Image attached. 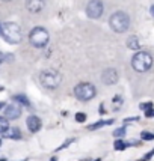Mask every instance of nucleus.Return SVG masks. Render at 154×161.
Listing matches in <instances>:
<instances>
[{
    "label": "nucleus",
    "instance_id": "1",
    "mask_svg": "<svg viewBox=\"0 0 154 161\" xmlns=\"http://www.w3.org/2000/svg\"><path fill=\"white\" fill-rule=\"evenodd\" d=\"M109 24H110V27H112L113 32L122 33V32H125V30L129 29V26H130V17L122 11L115 12V14L110 17Z\"/></svg>",
    "mask_w": 154,
    "mask_h": 161
},
{
    "label": "nucleus",
    "instance_id": "2",
    "mask_svg": "<svg viewBox=\"0 0 154 161\" xmlns=\"http://www.w3.org/2000/svg\"><path fill=\"white\" fill-rule=\"evenodd\" d=\"M2 36L9 44H18L21 41V30L15 23H5L2 24Z\"/></svg>",
    "mask_w": 154,
    "mask_h": 161
},
{
    "label": "nucleus",
    "instance_id": "3",
    "mask_svg": "<svg viewBox=\"0 0 154 161\" xmlns=\"http://www.w3.org/2000/svg\"><path fill=\"white\" fill-rule=\"evenodd\" d=\"M131 65H133L134 71H138V72H145V71H148V69L151 68V65H153V57H151V54H148V53H145V51H139V53H136V54L133 56Z\"/></svg>",
    "mask_w": 154,
    "mask_h": 161
},
{
    "label": "nucleus",
    "instance_id": "4",
    "mask_svg": "<svg viewBox=\"0 0 154 161\" xmlns=\"http://www.w3.org/2000/svg\"><path fill=\"white\" fill-rule=\"evenodd\" d=\"M95 93H97V89H95L94 84H91V83H80V84H77L74 87V95L80 101L92 100L95 96Z\"/></svg>",
    "mask_w": 154,
    "mask_h": 161
},
{
    "label": "nucleus",
    "instance_id": "5",
    "mask_svg": "<svg viewBox=\"0 0 154 161\" xmlns=\"http://www.w3.org/2000/svg\"><path fill=\"white\" fill-rule=\"evenodd\" d=\"M39 80H41L44 87L56 89V87H59L60 81H62V75H60L59 72H56V71H44L39 75Z\"/></svg>",
    "mask_w": 154,
    "mask_h": 161
},
{
    "label": "nucleus",
    "instance_id": "6",
    "mask_svg": "<svg viewBox=\"0 0 154 161\" xmlns=\"http://www.w3.org/2000/svg\"><path fill=\"white\" fill-rule=\"evenodd\" d=\"M29 41L33 47L42 48L47 45L48 42V32L42 27H35L30 33H29Z\"/></svg>",
    "mask_w": 154,
    "mask_h": 161
},
{
    "label": "nucleus",
    "instance_id": "7",
    "mask_svg": "<svg viewBox=\"0 0 154 161\" xmlns=\"http://www.w3.org/2000/svg\"><path fill=\"white\" fill-rule=\"evenodd\" d=\"M86 14L89 18H94V20L100 18L103 14V3L100 0H91L86 6Z\"/></svg>",
    "mask_w": 154,
    "mask_h": 161
},
{
    "label": "nucleus",
    "instance_id": "8",
    "mask_svg": "<svg viewBox=\"0 0 154 161\" xmlns=\"http://www.w3.org/2000/svg\"><path fill=\"white\" fill-rule=\"evenodd\" d=\"M118 71L113 68H109L106 69L104 72H103V75H101V81L107 84V86H112V84H115V83H118Z\"/></svg>",
    "mask_w": 154,
    "mask_h": 161
},
{
    "label": "nucleus",
    "instance_id": "9",
    "mask_svg": "<svg viewBox=\"0 0 154 161\" xmlns=\"http://www.w3.org/2000/svg\"><path fill=\"white\" fill-rule=\"evenodd\" d=\"M21 116V107L20 105H15V104H9V105H5V117L14 121V119H18Z\"/></svg>",
    "mask_w": 154,
    "mask_h": 161
},
{
    "label": "nucleus",
    "instance_id": "10",
    "mask_svg": "<svg viewBox=\"0 0 154 161\" xmlns=\"http://www.w3.org/2000/svg\"><path fill=\"white\" fill-rule=\"evenodd\" d=\"M26 124H27V128H29V131L30 133H36V131H39L41 129V119L35 115H30L27 117V121H26Z\"/></svg>",
    "mask_w": 154,
    "mask_h": 161
},
{
    "label": "nucleus",
    "instance_id": "11",
    "mask_svg": "<svg viewBox=\"0 0 154 161\" xmlns=\"http://www.w3.org/2000/svg\"><path fill=\"white\" fill-rule=\"evenodd\" d=\"M44 5H46L44 0H26V8L30 12H33V14L42 11L44 9Z\"/></svg>",
    "mask_w": 154,
    "mask_h": 161
},
{
    "label": "nucleus",
    "instance_id": "12",
    "mask_svg": "<svg viewBox=\"0 0 154 161\" xmlns=\"http://www.w3.org/2000/svg\"><path fill=\"white\" fill-rule=\"evenodd\" d=\"M3 137L15 138V140H18V138H21V133H20V129H18V128H9V129L3 134Z\"/></svg>",
    "mask_w": 154,
    "mask_h": 161
},
{
    "label": "nucleus",
    "instance_id": "13",
    "mask_svg": "<svg viewBox=\"0 0 154 161\" xmlns=\"http://www.w3.org/2000/svg\"><path fill=\"white\" fill-rule=\"evenodd\" d=\"M115 121L113 119H109V121H98L97 124H92V125H89L88 127V129H98V128H101V127H104V125H110V124H113Z\"/></svg>",
    "mask_w": 154,
    "mask_h": 161
},
{
    "label": "nucleus",
    "instance_id": "14",
    "mask_svg": "<svg viewBox=\"0 0 154 161\" xmlns=\"http://www.w3.org/2000/svg\"><path fill=\"white\" fill-rule=\"evenodd\" d=\"M127 45L130 47V50H139L141 45H139V39H138V36H130L129 41H127Z\"/></svg>",
    "mask_w": 154,
    "mask_h": 161
},
{
    "label": "nucleus",
    "instance_id": "15",
    "mask_svg": "<svg viewBox=\"0 0 154 161\" xmlns=\"http://www.w3.org/2000/svg\"><path fill=\"white\" fill-rule=\"evenodd\" d=\"M9 129V122L6 117H0V134H5Z\"/></svg>",
    "mask_w": 154,
    "mask_h": 161
},
{
    "label": "nucleus",
    "instance_id": "16",
    "mask_svg": "<svg viewBox=\"0 0 154 161\" xmlns=\"http://www.w3.org/2000/svg\"><path fill=\"white\" fill-rule=\"evenodd\" d=\"M14 101H17V103H20V104H23V105H30V103H29V100L24 96V95H15L14 96Z\"/></svg>",
    "mask_w": 154,
    "mask_h": 161
},
{
    "label": "nucleus",
    "instance_id": "17",
    "mask_svg": "<svg viewBox=\"0 0 154 161\" xmlns=\"http://www.w3.org/2000/svg\"><path fill=\"white\" fill-rule=\"evenodd\" d=\"M141 138L150 142V140H154V134L153 133H148V131H142V133H141Z\"/></svg>",
    "mask_w": 154,
    "mask_h": 161
},
{
    "label": "nucleus",
    "instance_id": "18",
    "mask_svg": "<svg viewBox=\"0 0 154 161\" xmlns=\"http://www.w3.org/2000/svg\"><path fill=\"white\" fill-rule=\"evenodd\" d=\"M113 146H115V150H124V149H125V146H127V145H125L124 142H121V140H117Z\"/></svg>",
    "mask_w": 154,
    "mask_h": 161
},
{
    "label": "nucleus",
    "instance_id": "19",
    "mask_svg": "<svg viewBox=\"0 0 154 161\" xmlns=\"http://www.w3.org/2000/svg\"><path fill=\"white\" fill-rule=\"evenodd\" d=\"M124 134H125V127L117 128V129L113 131V136H115V137H122Z\"/></svg>",
    "mask_w": 154,
    "mask_h": 161
},
{
    "label": "nucleus",
    "instance_id": "20",
    "mask_svg": "<svg viewBox=\"0 0 154 161\" xmlns=\"http://www.w3.org/2000/svg\"><path fill=\"white\" fill-rule=\"evenodd\" d=\"M139 107H141V110L148 112V110H151V108H153V103H143V104H141Z\"/></svg>",
    "mask_w": 154,
    "mask_h": 161
},
{
    "label": "nucleus",
    "instance_id": "21",
    "mask_svg": "<svg viewBox=\"0 0 154 161\" xmlns=\"http://www.w3.org/2000/svg\"><path fill=\"white\" fill-rule=\"evenodd\" d=\"M76 121L77 122H85L86 121V115L85 113H76Z\"/></svg>",
    "mask_w": 154,
    "mask_h": 161
},
{
    "label": "nucleus",
    "instance_id": "22",
    "mask_svg": "<svg viewBox=\"0 0 154 161\" xmlns=\"http://www.w3.org/2000/svg\"><path fill=\"white\" fill-rule=\"evenodd\" d=\"M145 116H147V117H153V116H154V110H153V108H151V110H148V112L145 113Z\"/></svg>",
    "mask_w": 154,
    "mask_h": 161
},
{
    "label": "nucleus",
    "instance_id": "23",
    "mask_svg": "<svg viewBox=\"0 0 154 161\" xmlns=\"http://www.w3.org/2000/svg\"><path fill=\"white\" fill-rule=\"evenodd\" d=\"M104 112H106V110H104V107H103V104H101V105H100V113H101V115H103V113H104Z\"/></svg>",
    "mask_w": 154,
    "mask_h": 161
},
{
    "label": "nucleus",
    "instance_id": "24",
    "mask_svg": "<svg viewBox=\"0 0 154 161\" xmlns=\"http://www.w3.org/2000/svg\"><path fill=\"white\" fill-rule=\"evenodd\" d=\"M3 107H5V103H0V110H2Z\"/></svg>",
    "mask_w": 154,
    "mask_h": 161
},
{
    "label": "nucleus",
    "instance_id": "25",
    "mask_svg": "<svg viewBox=\"0 0 154 161\" xmlns=\"http://www.w3.org/2000/svg\"><path fill=\"white\" fill-rule=\"evenodd\" d=\"M151 14H153V15H154V5H153V6H151Z\"/></svg>",
    "mask_w": 154,
    "mask_h": 161
},
{
    "label": "nucleus",
    "instance_id": "26",
    "mask_svg": "<svg viewBox=\"0 0 154 161\" xmlns=\"http://www.w3.org/2000/svg\"><path fill=\"white\" fill-rule=\"evenodd\" d=\"M50 161H58V158H51V160Z\"/></svg>",
    "mask_w": 154,
    "mask_h": 161
},
{
    "label": "nucleus",
    "instance_id": "27",
    "mask_svg": "<svg viewBox=\"0 0 154 161\" xmlns=\"http://www.w3.org/2000/svg\"><path fill=\"white\" fill-rule=\"evenodd\" d=\"M0 32H2V24H0Z\"/></svg>",
    "mask_w": 154,
    "mask_h": 161
},
{
    "label": "nucleus",
    "instance_id": "28",
    "mask_svg": "<svg viewBox=\"0 0 154 161\" xmlns=\"http://www.w3.org/2000/svg\"><path fill=\"white\" fill-rule=\"evenodd\" d=\"M5 2H11V0H5Z\"/></svg>",
    "mask_w": 154,
    "mask_h": 161
}]
</instances>
